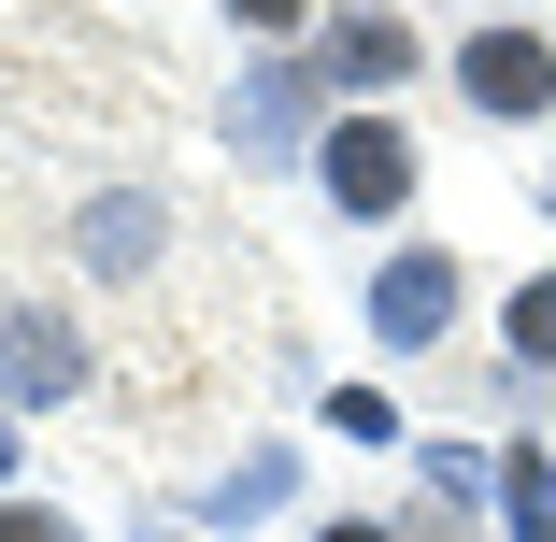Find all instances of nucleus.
<instances>
[{"label":"nucleus","instance_id":"8","mask_svg":"<svg viewBox=\"0 0 556 542\" xmlns=\"http://www.w3.org/2000/svg\"><path fill=\"white\" fill-rule=\"evenodd\" d=\"M271 500H286V457H271V443H257V457H243V471H229V486H214V528H257V514H271Z\"/></svg>","mask_w":556,"mask_h":542},{"label":"nucleus","instance_id":"4","mask_svg":"<svg viewBox=\"0 0 556 542\" xmlns=\"http://www.w3.org/2000/svg\"><path fill=\"white\" fill-rule=\"evenodd\" d=\"M457 86L485 100V115H542V100H556V58H542L528 29H471V43H457Z\"/></svg>","mask_w":556,"mask_h":542},{"label":"nucleus","instance_id":"12","mask_svg":"<svg viewBox=\"0 0 556 542\" xmlns=\"http://www.w3.org/2000/svg\"><path fill=\"white\" fill-rule=\"evenodd\" d=\"M314 542H386V528H371V514H328V528H314Z\"/></svg>","mask_w":556,"mask_h":542},{"label":"nucleus","instance_id":"10","mask_svg":"<svg viewBox=\"0 0 556 542\" xmlns=\"http://www.w3.org/2000/svg\"><path fill=\"white\" fill-rule=\"evenodd\" d=\"M0 542H86L72 514H29V500H0Z\"/></svg>","mask_w":556,"mask_h":542},{"label":"nucleus","instance_id":"13","mask_svg":"<svg viewBox=\"0 0 556 542\" xmlns=\"http://www.w3.org/2000/svg\"><path fill=\"white\" fill-rule=\"evenodd\" d=\"M0 486H15V428H0Z\"/></svg>","mask_w":556,"mask_h":542},{"label":"nucleus","instance_id":"6","mask_svg":"<svg viewBox=\"0 0 556 542\" xmlns=\"http://www.w3.org/2000/svg\"><path fill=\"white\" fill-rule=\"evenodd\" d=\"M300 115H314V58H271L243 100H229V143H257V157H286L300 143Z\"/></svg>","mask_w":556,"mask_h":542},{"label":"nucleus","instance_id":"11","mask_svg":"<svg viewBox=\"0 0 556 542\" xmlns=\"http://www.w3.org/2000/svg\"><path fill=\"white\" fill-rule=\"evenodd\" d=\"M229 15H243V29H300V15H314V0H229Z\"/></svg>","mask_w":556,"mask_h":542},{"label":"nucleus","instance_id":"15","mask_svg":"<svg viewBox=\"0 0 556 542\" xmlns=\"http://www.w3.org/2000/svg\"><path fill=\"white\" fill-rule=\"evenodd\" d=\"M157 542H186V528H157Z\"/></svg>","mask_w":556,"mask_h":542},{"label":"nucleus","instance_id":"14","mask_svg":"<svg viewBox=\"0 0 556 542\" xmlns=\"http://www.w3.org/2000/svg\"><path fill=\"white\" fill-rule=\"evenodd\" d=\"M542 214H556V172H542Z\"/></svg>","mask_w":556,"mask_h":542},{"label":"nucleus","instance_id":"2","mask_svg":"<svg viewBox=\"0 0 556 542\" xmlns=\"http://www.w3.org/2000/svg\"><path fill=\"white\" fill-rule=\"evenodd\" d=\"M442 329H457V257H442V243H400L386 272H371V343H442Z\"/></svg>","mask_w":556,"mask_h":542},{"label":"nucleus","instance_id":"1","mask_svg":"<svg viewBox=\"0 0 556 542\" xmlns=\"http://www.w3.org/2000/svg\"><path fill=\"white\" fill-rule=\"evenodd\" d=\"M314 186L343 200V214H400V200H414V143H400L386 115H343V129L314 143Z\"/></svg>","mask_w":556,"mask_h":542},{"label":"nucleus","instance_id":"3","mask_svg":"<svg viewBox=\"0 0 556 542\" xmlns=\"http://www.w3.org/2000/svg\"><path fill=\"white\" fill-rule=\"evenodd\" d=\"M0 400H86V329L72 314H0Z\"/></svg>","mask_w":556,"mask_h":542},{"label":"nucleus","instance_id":"9","mask_svg":"<svg viewBox=\"0 0 556 542\" xmlns=\"http://www.w3.org/2000/svg\"><path fill=\"white\" fill-rule=\"evenodd\" d=\"M514 371H556V272L514 286Z\"/></svg>","mask_w":556,"mask_h":542},{"label":"nucleus","instance_id":"5","mask_svg":"<svg viewBox=\"0 0 556 542\" xmlns=\"http://www.w3.org/2000/svg\"><path fill=\"white\" fill-rule=\"evenodd\" d=\"M414 58H428V43H414L400 15H343V29L314 43V86H400Z\"/></svg>","mask_w":556,"mask_h":542},{"label":"nucleus","instance_id":"7","mask_svg":"<svg viewBox=\"0 0 556 542\" xmlns=\"http://www.w3.org/2000/svg\"><path fill=\"white\" fill-rule=\"evenodd\" d=\"M157 257V200H100L86 214V272H143Z\"/></svg>","mask_w":556,"mask_h":542}]
</instances>
